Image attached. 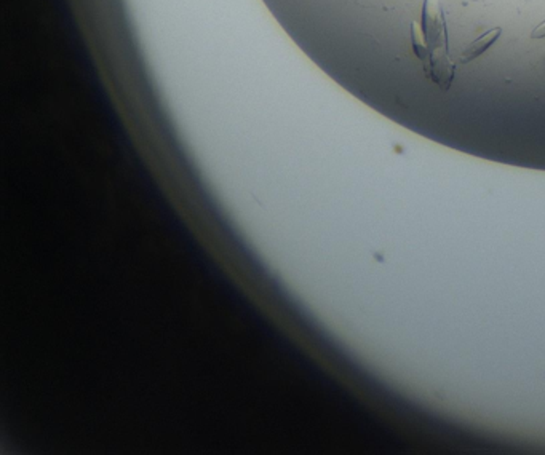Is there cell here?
Segmentation results:
<instances>
[{"instance_id": "6da1fadb", "label": "cell", "mask_w": 545, "mask_h": 455, "mask_svg": "<svg viewBox=\"0 0 545 455\" xmlns=\"http://www.w3.org/2000/svg\"><path fill=\"white\" fill-rule=\"evenodd\" d=\"M501 32H502L501 27H494V29H491V31H487L485 36H481L480 39L475 40V42L470 43L469 47L464 50V53L461 55V62H469V61L475 60V57H478L480 55H483L485 51L490 48L491 45L499 39Z\"/></svg>"}]
</instances>
